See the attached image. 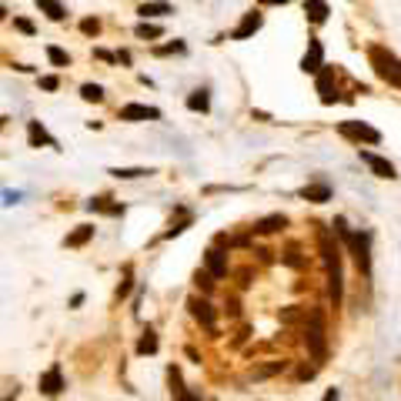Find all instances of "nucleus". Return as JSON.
<instances>
[{
  "label": "nucleus",
  "instance_id": "1",
  "mask_svg": "<svg viewBox=\"0 0 401 401\" xmlns=\"http://www.w3.org/2000/svg\"><path fill=\"white\" fill-rule=\"evenodd\" d=\"M321 257H325L331 301L341 304V295H345V284H341V251H338V244H331V234L328 231H321Z\"/></svg>",
  "mask_w": 401,
  "mask_h": 401
},
{
  "label": "nucleus",
  "instance_id": "22",
  "mask_svg": "<svg viewBox=\"0 0 401 401\" xmlns=\"http://www.w3.org/2000/svg\"><path fill=\"white\" fill-rule=\"evenodd\" d=\"M154 351H157V334L144 331V338L137 341V354H154Z\"/></svg>",
  "mask_w": 401,
  "mask_h": 401
},
{
  "label": "nucleus",
  "instance_id": "21",
  "mask_svg": "<svg viewBox=\"0 0 401 401\" xmlns=\"http://www.w3.org/2000/svg\"><path fill=\"white\" fill-rule=\"evenodd\" d=\"M187 107H191V111H200V114H204V111L211 107V98H207V91H194V94L187 98Z\"/></svg>",
  "mask_w": 401,
  "mask_h": 401
},
{
  "label": "nucleus",
  "instance_id": "10",
  "mask_svg": "<svg viewBox=\"0 0 401 401\" xmlns=\"http://www.w3.org/2000/svg\"><path fill=\"white\" fill-rule=\"evenodd\" d=\"M328 14H331V7H328V0H304V17L311 21L314 27H321L328 21Z\"/></svg>",
  "mask_w": 401,
  "mask_h": 401
},
{
  "label": "nucleus",
  "instance_id": "33",
  "mask_svg": "<svg viewBox=\"0 0 401 401\" xmlns=\"http://www.w3.org/2000/svg\"><path fill=\"white\" fill-rule=\"evenodd\" d=\"M325 401H338V391H328V395H325Z\"/></svg>",
  "mask_w": 401,
  "mask_h": 401
},
{
  "label": "nucleus",
  "instance_id": "26",
  "mask_svg": "<svg viewBox=\"0 0 401 401\" xmlns=\"http://www.w3.org/2000/svg\"><path fill=\"white\" fill-rule=\"evenodd\" d=\"M80 30H84L87 37H98V34H100V21H98V17H87V21H80Z\"/></svg>",
  "mask_w": 401,
  "mask_h": 401
},
{
  "label": "nucleus",
  "instance_id": "29",
  "mask_svg": "<svg viewBox=\"0 0 401 401\" xmlns=\"http://www.w3.org/2000/svg\"><path fill=\"white\" fill-rule=\"evenodd\" d=\"M57 84H60L57 77H41V87H44V91H57Z\"/></svg>",
  "mask_w": 401,
  "mask_h": 401
},
{
  "label": "nucleus",
  "instance_id": "12",
  "mask_svg": "<svg viewBox=\"0 0 401 401\" xmlns=\"http://www.w3.org/2000/svg\"><path fill=\"white\" fill-rule=\"evenodd\" d=\"M191 314H194L204 328H214V308L204 298H191Z\"/></svg>",
  "mask_w": 401,
  "mask_h": 401
},
{
  "label": "nucleus",
  "instance_id": "11",
  "mask_svg": "<svg viewBox=\"0 0 401 401\" xmlns=\"http://www.w3.org/2000/svg\"><path fill=\"white\" fill-rule=\"evenodd\" d=\"M60 388H64V378H60V368L54 365L47 375L41 378V391H44L47 398H57V395H60Z\"/></svg>",
  "mask_w": 401,
  "mask_h": 401
},
{
  "label": "nucleus",
  "instance_id": "24",
  "mask_svg": "<svg viewBox=\"0 0 401 401\" xmlns=\"http://www.w3.org/2000/svg\"><path fill=\"white\" fill-rule=\"evenodd\" d=\"M80 98L100 104V100H104V87H98V84H84V87H80Z\"/></svg>",
  "mask_w": 401,
  "mask_h": 401
},
{
  "label": "nucleus",
  "instance_id": "27",
  "mask_svg": "<svg viewBox=\"0 0 401 401\" xmlns=\"http://www.w3.org/2000/svg\"><path fill=\"white\" fill-rule=\"evenodd\" d=\"M157 54H161V57H168V54H184V44L174 41V44H168V47H157Z\"/></svg>",
  "mask_w": 401,
  "mask_h": 401
},
{
  "label": "nucleus",
  "instance_id": "13",
  "mask_svg": "<svg viewBox=\"0 0 401 401\" xmlns=\"http://www.w3.org/2000/svg\"><path fill=\"white\" fill-rule=\"evenodd\" d=\"M27 137H30V148H41V144H47V148H57V141H54V137H50V134L41 124H37V121H30V124H27Z\"/></svg>",
  "mask_w": 401,
  "mask_h": 401
},
{
  "label": "nucleus",
  "instance_id": "3",
  "mask_svg": "<svg viewBox=\"0 0 401 401\" xmlns=\"http://www.w3.org/2000/svg\"><path fill=\"white\" fill-rule=\"evenodd\" d=\"M304 341H308V351H311V358H314V361H325L328 348H325V321H321V311H314V314H311Z\"/></svg>",
  "mask_w": 401,
  "mask_h": 401
},
{
  "label": "nucleus",
  "instance_id": "16",
  "mask_svg": "<svg viewBox=\"0 0 401 401\" xmlns=\"http://www.w3.org/2000/svg\"><path fill=\"white\" fill-rule=\"evenodd\" d=\"M301 198L314 200V204H325V200H331V187H328V184H308V187L301 191Z\"/></svg>",
  "mask_w": 401,
  "mask_h": 401
},
{
  "label": "nucleus",
  "instance_id": "4",
  "mask_svg": "<svg viewBox=\"0 0 401 401\" xmlns=\"http://www.w3.org/2000/svg\"><path fill=\"white\" fill-rule=\"evenodd\" d=\"M338 134L358 141V144H361V141H365V144H381V134H378L375 127L361 124V121H341V124H338Z\"/></svg>",
  "mask_w": 401,
  "mask_h": 401
},
{
  "label": "nucleus",
  "instance_id": "7",
  "mask_svg": "<svg viewBox=\"0 0 401 401\" xmlns=\"http://www.w3.org/2000/svg\"><path fill=\"white\" fill-rule=\"evenodd\" d=\"M368 244H371V234H354V241H351L348 248L354 254V261H358V268L365 271V275H371V257H368Z\"/></svg>",
  "mask_w": 401,
  "mask_h": 401
},
{
  "label": "nucleus",
  "instance_id": "5",
  "mask_svg": "<svg viewBox=\"0 0 401 401\" xmlns=\"http://www.w3.org/2000/svg\"><path fill=\"white\" fill-rule=\"evenodd\" d=\"M301 71L304 74H321L325 71V47H321V41H308V50H304V57H301Z\"/></svg>",
  "mask_w": 401,
  "mask_h": 401
},
{
  "label": "nucleus",
  "instance_id": "14",
  "mask_svg": "<svg viewBox=\"0 0 401 401\" xmlns=\"http://www.w3.org/2000/svg\"><path fill=\"white\" fill-rule=\"evenodd\" d=\"M137 14H141L144 21H148V17H168V14H174V7L164 3V0H150V3H141Z\"/></svg>",
  "mask_w": 401,
  "mask_h": 401
},
{
  "label": "nucleus",
  "instance_id": "25",
  "mask_svg": "<svg viewBox=\"0 0 401 401\" xmlns=\"http://www.w3.org/2000/svg\"><path fill=\"white\" fill-rule=\"evenodd\" d=\"M47 57H50V64H57V67H67L71 64V54L60 47H47Z\"/></svg>",
  "mask_w": 401,
  "mask_h": 401
},
{
  "label": "nucleus",
  "instance_id": "20",
  "mask_svg": "<svg viewBox=\"0 0 401 401\" xmlns=\"http://www.w3.org/2000/svg\"><path fill=\"white\" fill-rule=\"evenodd\" d=\"M37 7L47 14L50 21H64V3L60 0H37Z\"/></svg>",
  "mask_w": 401,
  "mask_h": 401
},
{
  "label": "nucleus",
  "instance_id": "8",
  "mask_svg": "<svg viewBox=\"0 0 401 401\" xmlns=\"http://www.w3.org/2000/svg\"><path fill=\"white\" fill-rule=\"evenodd\" d=\"M261 24H264V17L257 10H251V14H244V21L231 30V41H248V37H254L261 30Z\"/></svg>",
  "mask_w": 401,
  "mask_h": 401
},
{
  "label": "nucleus",
  "instance_id": "19",
  "mask_svg": "<svg viewBox=\"0 0 401 401\" xmlns=\"http://www.w3.org/2000/svg\"><path fill=\"white\" fill-rule=\"evenodd\" d=\"M277 227H284V214H268V218H261V221L254 225V231H257V234H271Z\"/></svg>",
  "mask_w": 401,
  "mask_h": 401
},
{
  "label": "nucleus",
  "instance_id": "30",
  "mask_svg": "<svg viewBox=\"0 0 401 401\" xmlns=\"http://www.w3.org/2000/svg\"><path fill=\"white\" fill-rule=\"evenodd\" d=\"M14 27L24 30V34H34V24H30V21H14Z\"/></svg>",
  "mask_w": 401,
  "mask_h": 401
},
{
  "label": "nucleus",
  "instance_id": "9",
  "mask_svg": "<svg viewBox=\"0 0 401 401\" xmlns=\"http://www.w3.org/2000/svg\"><path fill=\"white\" fill-rule=\"evenodd\" d=\"M358 154H361V161L371 168V174H375V177H388V181H395V177H398V174H395V164H391V161L378 157V154H371V150H358Z\"/></svg>",
  "mask_w": 401,
  "mask_h": 401
},
{
  "label": "nucleus",
  "instance_id": "6",
  "mask_svg": "<svg viewBox=\"0 0 401 401\" xmlns=\"http://www.w3.org/2000/svg\"><path fill=\"white\" fill-rule=\"evenodd\" d=\"M117 117H121V121H130V124H137V121H161V111H157V107H148V104H127V107H121Z\"/></svg>",
  "mask_w": 401,
  "mask_h": 401
},
{
  "label": "nucleus",
  "instance_id": "17",
  "mask_svg": "<svg viewBox=\"0 0 401 401\" xmlns=\"http://www.w3.org/2000/svg\"><path fill=\"white\" fill-rule=\"evenodd\" d=\"M204 261H207V271H211L214 277H225V275H227V261H225V254H221V251L211 248Z\"/></svg>",
  "mask_w": 401,
  "mask_h": 401
},
{
  "label": "nucleus",
  "instance_id": "31",
  "mask_svg": "<svg viewBox=\"0 0 401 401\" xmlns=\"http://www.w3.org/2000/svg\"><path fill=\"white\" fill-rule=\"evenodd\" d=\"M3 198H7V204H17V200H21V194H17V191H3Z\"/></svg>",
  "mask_w": 401,
  "mask_h": 401
},
{
  "label": "nucleus",
  "instance_id": "15",
  "mask_svg": "<svg viewBox=\"0 0 401 401\" xmlns=\"http://www.w3.org/2000/svg\"><path fill=\"white\" fill-rule=\"evenodd\" d=\"M91 238H94V225H80L74 234H67V238H64V244H67V248H84Z\"/></svg>",
  "mask_w": 401,
  "mask_h": 401
},
{
  "label": "nucleus",
  "instance_id": "28",
  "mask_svg": "<svg viewBox=\"0 0 401 401\" xmlns=\"http://www.w3.org/2000/svg\"><path fill=\"white\" fill-rule=\"evenodd\" d=\"M275 371H281V361L268 365V368H261V371H254V378H268V375H275Z\"/></svg>",
  "mask_w": 401,
  "mask_h": 401
},
{
  "label": "nucleus",
  "instance_id": "18",
  "mask_svg": "<svg viewBox=\"0 0 401 401\" xmlns=\"http://www.w3.org/2000/svg\"><path fill=\"white\" fill-rule=\"evenodd\" d=\"M107 174L121 177V181H137V177H148V174H154V171H150V168H111Z\"/></svg>",
  "mask_w": 401,
  "mask_h": 401
},
{
  "label": "nucleus",
  "instance_id": "2",
  "mask_svg": "<svg viewBox=\"0 0 401 401\" xmlns=\"http://www.w3.org/2000/svg\"><path fill=\"white\" fill-rule=\"evenodd\" d=\"M368 57H371V64H375V74L385 80V84H391V87H401V60L391 54V50L385 47H371L368 50Z\"/></svg>",
  "mask_w": 401,
  "mask_h": 401
},
{
  "label": "nucleus",
  "instance_id": "23",
  "mask_svg": "<svg viewBox=\"0 0 401 401\" xmlns=\"http://www.w3.org/2000/svg\"><path fill=\"white\" fill-rule=\"evenodd\" d=\"M134 34H137V37H144V41H154V37H161L164 30H161L157 24H148V21H144V24H137V30H134Z\"/></svg>",
  "mask_w": 401,
  "mask_h": 401
},
{
  "label": "nucleus",
  "instance_id": "32",
  "mask_svg": "<svg viewBox=\"0 0 401 401\" xmlns=\"http://www.w3.org/2000/svg\"><path fill=\"white\" fill-rule=\"evenodd\" d=\"M261 7H275V3H288V0H257Z\"/></svg>",
  "mask_w": 401,
  "mask_h": 401
}]
</instances>
